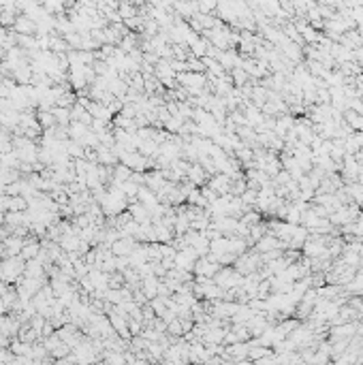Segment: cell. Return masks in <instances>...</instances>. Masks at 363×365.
I'll return each mask as SVG.
<instances>
[{
    "mask_svg": "<svg viewBox=\"0 0 363 365\" xmlns=\"http://www.w3.org/2000/svg\"><path fill=\"white\" fill-rule=\"evenodd\" d=\"M24 269H26V260H22L19 256H9L3 260V280L5 282H15L19 274H24Z\"/></svg>",
    "mask_w": 363,
    "mask_h": 365,
    "instance_id": "6da1fadb",
    "label": "cell"
},
{
    "mask_svg": "<svg viewBox=\"0 0 363 365\" xmlns=\"http://www.w3.org/2000/svg\"><path fill=\"white\" fill-rule=\"evenodd\" d=\"M13 30L19 37H37L39 35V26L28 15H17L15 24H13Z\"/></svg>",
    "mask_w": 363,
    "mask_h": 365,
    "instance_id": "7a4b0ae2",
    "label": "cell"
},
{
    "mask_svg": "<svg viewBox=\"0 0 363 365\" xmlns=\"http://www.w3.org/2000/svg\"><path fill=\"white\" fill-rule=\"evenodd\" d=\"M41 252V242H37V239H24V248H22V254H19V258L22 260H35Z\"/></svg>",
    "mask_w": 363,
    "mask_h": 365,
    "instance_id": "3957f363",
    "label": "cell"
},
{
    "mask_svg": "<svg viewBox=\"0 0 363 365\" xmlns=\"http://www.w3.org/2000/svg\"><path fill=\"white\" fill-rule=\"evenodd\" d=\"M88 132H90V126H86V124H79V122H71L69 124V137H71V141L81 143Z\"/></svg>",
    "mask_w": 363,
    "mask_h": 365,
    "instance_id": "277c9868",
    "label": "cell"
}]
</instances>
